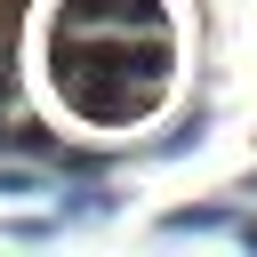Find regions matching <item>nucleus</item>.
<instances>
[{
	"label": "nucleus",
	"instance_id": "f257e3e1",
	"mask_svg": "<svg viewBox=\"0 0 257 257\" xmlns=\"http://www.w3.org/2000/svg\"><path fill=\"white\" fill-rule=\"evenodd\" d=\"M225 225V209H169L161 217V233H217Z\"/></svg>",
	"mask_w": 257,
	"mask_h": 257
},
{
	"label": "nucleus",
	"instance_id": "f03ea898",
	"mask_svg": "<svg viewBox=\"0 0 257 257\" xmlns=\"http://www.w3.org/2000/svg\"><path fill=\"white\" fill-rule=\"evenodd\" d=\"M0 193H40V177L32 169H0Z\"/></svg>",
	"mask_w": 257,
	"mask_h": 257
},
{
	"label": "nucleus",
	"instance_id": "7ed1b4c3",
	"mask_svg": "<svg viewBox=\"0 0 257 257\" xmlns=\"http://www.w3.org/2000/svg\"><path fill=\"white\" fill-rule=\"evenodd\" d=\"M241 241H249V249H257V217H249V225H241Z\"/></svg>",
	"mask_w": 257,
	"mask_h": 257
},
{
	"label": "nucleus",
	"instance_id": "20e7f679",
	"mask_svg": "<svg viewBox=\"0 0 257 257\" xmlns=\"http://www.w3.org/2000/svg\"><path fill=\"white\" fill-rule=\"evenodd\" d=\"M249 193H257V177H249Z\"/></svg>",
	"mask_w": 257,
	"mask_h": 257
}]
</instances>
